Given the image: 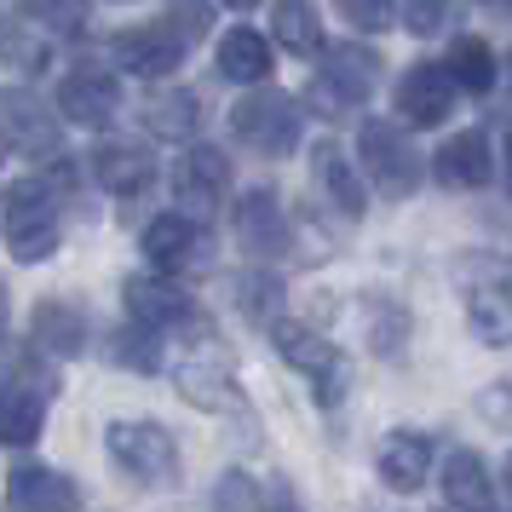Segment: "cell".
Returning a JSON list of instances; mask_svg holds the SVG:
<instances>
[{
  "instance_id": "6da1fadb",
  "label": "cell",
  "mask_w": 512,
  "mask_h": 512,
  "mask_svg": "<svg viewBox=\"0 0 512 512\" xmlns=\"http://www.w3.org/2000/svg\"><path fill=\"white\" fill-rule=\"evenodd\" d=\"M0 225H6V248L12 259H47L58 248V208H52V190L41 179H18L0 202Z\"/></svg>"
},
{
  "instance_id": "83f0119b",
  "label": "cell",
  "mask_w": 512,
  "mask_h": 512,
  "mask_svg": "<svg viewBox=\"0 0 512 512\" xmlns=\"http://www.w3.org/2000/svg\"><path fill=\"white\" fill-rule=\"evenodd\" d=\"M167 24L179 29L185 41H196V35H208V6L202 0H173L167 6Z\"/></svg>"
},
{
  "instance_id": "d4e9b609",
  "label": "cell",
  "mask_w": 512,
  "mask_h": 512,
  "mask_svg": "<svg viewBox=\"0 0 512 512\" xmlns=\"http://www.w3.org/2000/svg\"><path fill=\"white\" fill-rule=\"evenodd\" d=\"M150 133H156V139H185L190 127H196V98L190 93H167V98H156V104H150Z\"/></svg>"
},
{
  "instance_id": "52a82bcc",
  "label": "cell",
  "mask_w": 512,
  "mask_h": 512,
  "mask_svg": "<svg viewBox=\"0 0 512 512\" xmlns=\"http://www.w3.org/2000/svg\"><path fill=\"white\" fill-rule=\"evenodd\" d=\"M116 104H121L116 81L104 70H93V64H81V70H70L58 81V110L70 121H81V127H110Z\"/></svg>"
},
{
  "instance_id": "cb8c5ba5",
  "label": "cell",
  "mask_w": 512,
  "mask_h": 512,
  "mask_svg": "<svg viewBox=\"0 0 512 512\" xmlns=\"http://www.w3.org/2000/svg\"><path fill=\"white\" fill-rule=\"evenodd\" d=\"M110 357H116L121 369H139V374H150L156 363H162V346H156V328H144V323L121 328V334H116V346H110Z\"/></svg>"
},
{
  "instance_id": "f546056e",
  "label": "cell",
  "mask_w": 512,
  "mask_h": 512,
  "mask_svg": "<svg viewBox=\"0 0 512 512\" xmlns=\"http://www.w3.org/2000/svg\"><path fill=\"white\" fill-rule=\"evenodd\" d=\"M271 294H277V282H271V277H254V282H242V305H248L254 317H265V305H271Z\"/></svg>"
},
{
  "instance_id": "d6986e66",
  "label": "cell",
  "mask_w": 512,
  "mask_h": 512,
  "mask_svg": "<svg viewBox=\"0 0 512 512\" xmlns=\"http://www.w3.org/2000/svg\"><path fill=\"white\" fill-rule=\"evenodd\" d=\"M6 121H12V139H18V150H29V156H52L58 150V127L47 121V110L35 104V98H6Z\"/></svg>"
},
{
  "instance_id": "5bb4252c",
  "label": "cell",
  "mask_w": 512,
  "mask_h": 512,
  "mask_svg": "<svg viewBox=\"0 0 512 512\" xmlns=\"http://www.w3.org/2000/svg\"><path fill=\"white\" fill-rule=\"evenodd\" d=\"M225 185H231V167H225V156L219 150H190L185 162H179V202L196 213L219 208V196H225Z\"/></svg>"
},
{
  "instance_id": "2e32d148",
  "label": "cell",
  "mask_w": 512,
  "mask_h": 512,
  "mask_svg": "<svg viewBox=\"0 0 512 512\" xmlns=\"http://www.w3.org/2000/svg\"><path fill=\"white\" fill-rule=\"evenodd\" d=\"M179 392H185V403L213 409V415L242 409V397H236V386H231V369H225L219 357H190L185 369H179Z\"/></svg>"
},
{
  "instance_id": "8fae6325",
  "label": "cell",
  "mask_w": 512,
  "mask_h": 512,
  "mask_svg": "<svg viewBox=\"0 0 512 512\" xmlns=\"http://www.w3.org/2000/svg\"><path fill=\"white\" fill-rule=\"evenodd\" d=\"M426 472H432V438H426V432H392V438L380 443V478H386L397 495L420 489Z\"/></svg>"
},
{
  "instance_id": "8992f818",
  "label": "cell",
  "mask_w": 512,
  "mask_h": 512,
  "mask_svg": "<svg viewBox=\"0 0 512 512\" xmlns=\"http://www.w3.org/2000/svg\"><path fill=\"white\" fill-rule=\"evenodd\" d=\"M6 507L12 512H75L81 507V489L58 466H18L6 478Z\"/></svg>"
},
{
  "instance_id": "ba28073f",
  "label": "cell",
  "mask_w": 512,
  "mask_h": 512,
  "mask_svg": "<svg viewBox=\"0 0 512 512\" xmlns=\"http://www.w3.org/2000/svg\"><path fill=\"white\" fill-rule=\"evenodd\" d=\"M127 311H133V323L144 328H173V323H190L196 311H190V300L173 288V282L162 277H127Z\"/></svg>"
},
{
  "instance_id": "4316f807",
  "label": "cell",
  "mask_w": 512,
  "mask_h": 512,
  "mask_svg": "<svg viewBox=\"0 0 512 512\" xmlns=\"http://www.w3.org/2000/svg\"><path fill=\"white\" fill-rule=\"evenodd\" d=\"M277 41L294 52H311L317 47V18H311V6L305 0H282L277 6Z\"/></svg>"
},
{
  "instance_id": "3957f363",
  "label": "cell",
  "mask_w": 512,
  "mask_h": 512,
  "mask_svg": "<svg viewBox=\"0 0 512 512\" xmlns=\"http://www.w3.org/2000/svg\"><path fill=\"white\" fill-rule=\"evenodd\" d=\"M271 346L282 351V363H294L300 374L317 380V397L323 403H340V392H346V363H340V351L328 346L323 334H311L305 323H271Z\"/></svg>"
},
{
  "instance_id": "4fadbf2b",
  "label": "cell",
  "mask_w": 512,
  "mask_h": 512,
  "mask_svg": "<svg viewBox=\"0 0 512 512\" xmlns=\"http://www.w3.org/2000/svg\"><path fill=\"white\" fill-rule=\"evenodd\" d=\"M93 173H98L104 190L139 196V190H150V179H156V156L139 150V144H104V150L93 156Z\"/></svg>"
},
{
  "instance_id": "836d02e7",
  "label": "cell",
  "mask_w": 512,
  "mask_h": 512,
  "mask_svg": "<svg viewBox=\"0 0 512 512\" xmlns=\"http://www.w3.org/2000/svg\"><path fill=\"white\" fill-rule=\"evenodd\" d=\"M507 484H512V455H507Z\"/></svg>"
},
{
  "instance_id": "1f68e13d",
  "label": "cell",
  "mask_w": 512,
  "mask_h": 512,
  "mask_svg": "<svg viewBox=\"0 0 512 512\" xmlns=\"http://www.w3.org/2000/svg\"><path fill=\"white\" fill-rule=\"evenodd\" d=\"M265 512H300V507H294V501H288V495H282V501H271V507H265Z\"/></svg>"
},
{
  "instance_id": "7402d4cb",
  "label": "cell",
  "mask_w": 512,
  "mask_h": 512,
  "mask_svg": "<svg viewBox=\"0 0 512 512\" xmlns=\"http://www.w3.org/2000/svg\"><path fill=\"white\" fill-rule=\"evenodd\" d=\"M317 179H323V190L351 213V219L363 213V190H357V179H351V167L340 162V150H334V144H323V150H317Z\"/></svg>"
},
{
  "instance_id": "ac0fdd59",
  "label": "cell",
  "mask_w": 512,
  "mask_h": 512,
  "mask_svg": "<svg viewBox=\"0 0 512 512\" xmlns=\"http://www.w3.org/2000/svg\"><path fill=\"white\" fill-rule=\"evenodd\" d=\"M35 340H41L52 357H75V351L87 346V317L64 300L35 305Z\"/></svg>"
},
{
  "instance_id": "9c48e42d",
  "label": "cell",
  "mask_w": 512,
  "mask_h": 512,
  "mask_svg": "<svg viewBox=\"0 0 512 512\" xmlns=\"http://www.w3.org/2000/svg\"><path fill=\"white\" fill-rule=\"evenodd\" d=\"M41 420H47V392L41 386H29V380L0 386V443L29 449V443L41 438Z\"/></svg>"
},
{
  "instance_id": "5b68a950",
  "label": "cell",
  "mask_w": 512,
  "mask_h": 512,
  "mask_svg": "<svg viewBox=\"0 0 512 512\" xmlns=\"http://www.w3.org/2000/svg\"><path fill=\"white\" fill-rule=\"evenodd\" d=\"M236 133L254 144V150H265V156H288L300 121H294V104H288V98L259 93V98H248V104L236 110Z\"/></svg>"
},
{
  "instance_id": "4dcf8cb0",
  "label": "cell",
  "mask_w": 512,
  "mask_h": 512,
  "mask_svg": "<svg viewBox=\"0 0 512 512\" xmlns=\"http://www.w3.org/2000/svg\"><path fill=\"white\" fill-rule=\"evenodd\" d=\"M35 6L47 12L52 24H81V6H87V0H35Z\"/></svg>"
},
{
  "instance_id": "7c38bea8",
  "label": "cell",
  "mask_w": 512,
  "mask_h": 512,
  "mask_svg": "<svg viewBox=\"0 0 512 512\" xmlns=\"http://www.w3.org/2000/svg\"><path fill=\"white\" fill-rule=\"evenodd\" d=\"M363 162H369V173L392 190V196H403V190L415 185V156H409V144L397 139L392 127H380V121L363 127Z\"/></svg>"
},
{
  "instance_id": "ffe728a7",
  "label": "cell",
  "mask_w": 512,
  "mask_h": 512,
  "mask_svg": "<svg viewBox=\"0 0 512 512\" xmlns=\"http://www.w3.org/2000/svg\"><path fill=\"white\" fill-rule=\"evenodd\" d=\"M472 334L484 346H512V288H478L472 294Z\"/></svg>"
},
{
  "instance_id": "d6a6232c",
  "label": "cell",
  "mask_w": 512,
  "mask_h": 512,
  "mask_svg": "<svg viewBox=\"0 0 512 512\" xmlns=\"http://www.w3.org/2000/svg\"><path fill=\"white\" fill-rule=\"evenodd\" d=\"M0 340H6V288H0Z\"/></svg>"
},
{
  "instance_id": "277c9868",
  "label": "cell",
  "mask_w": 512,
  "mask_h": 512,
  "mask_svg": "<svg viewBox=\"0 0 512 512\" xmlns=\"http://www.w3.org/2000/svg\"><path fill=\"white\" fill-rule=\"evenodd\" d=\"M110 52H116L121 70H133V75H167V70H179L190 41L173 24H144V29H121L110 41Z\"/></svg>"
},
{
  "instance_id": "7a4b0ae2",
  "label": "cell",
  "mask_w": 512,
  "mask_h": 512,
  "mask_svg": "<svg viewBox=\"0 0 512 512\" xmlns=\"http://www.w3.org/2000/svg\"><path fill=\"white\" fill-rule=\"evenodd\" d=\"M104 443H110V455H116L121 472H133L139 484H167L179 472V443L156 420H110Z\"/></svg>"
},
{
  "instance_id": "44dd1931",
  "label": "cell",
  "mask_w": 512,
  "mask_h": 512,
  "mask_svg": "<svg viewBox=\"0 0 512 512\" xmlns=\"http://www.w3.org/2000/svg\"><path fill=\"white\" fill-rule=\"evenodd\" d=\"M219 70L231 75V81H259V75L271 70V47L259 41L254 29H236L231 41L219 47Z\"/></svg>"
},
{
  "instance_id": "484cf974",
  "label": "cell",
  "mask_w": 512,
  "mask_h": 512,
  "mask_svg": "<svg viewBox=\"0 0 512 512\" xmlns=\"http://www.w3.org/2000/svg\"><path fill=\"white\" fill-rule=\"evenodd\" d=\"M443 75H432V70H415L409 81H403V110L415 121H438L443 116Z\"/></svg>"
},
{
  "instance_id": "30bf717a",
  "label": "cell",
  "mask_w": 512,
  "mask_h": 512,
  "mask_svg": "<svg viewBox=\"0 0 512 512\" xmlns=\"http://www.w3.org/2000/svg\"><path fill=\"white\" fill-rule=\"evenodd\" d=\"M144 254H150V265H162V271H185V265L202 259V231L190 225L185 213H162L144 231Z\"/></svg>"
},
{
  "instance_id": "f1b7e54d",
  "label": "cell",
  "mask_w": 512,
  "mask_h": 512,
  "mask_svg": "<svg viewBox=\"0 0 512 512\" xmlns=\"http://www.w3.org/2000/svg\"><path fill=\"white\" fill-rule=\"evenodd\" d=\"M340 6H346L351 24H369V29L386 24V0H340Z\"/></svg>"
},
{
  "instance_id": "603a6c76",
  "label": "cell",
  "mask_w": 512,
  "mask_h": 512,
  "mask_svg": "<svg viewBox=\"0 0 512 512\" xmlns=\"http://www.w3.org/2000/svg\"><path fill=\"white\" fill-rule=\"evenodd\" d=\"M438 173L449 179V185H484V173H489L484 144H478V139H455L438 156Z\"/></svg>"
},
{
  "instance_id": "e575fe53",
  "label": "cell",
  "mask_w": 512,
  "mask_h": 512,
  "mask_svg": "<svg viewBox=\"0 0 512 512\" xmlns=\"http://www.w3.org/2000/svg\"><path fill=\"white\" fill-rule=\"evenodd\" d=\"M231 6H254V0H231Z\"/></svg>"
},
{
  "instance_id": "9a60e30c",
  "label": "cell",
  "mask_w": 512,
  "mask_h": 512,
  "mask_svg": "<svg viewBox=\"0 0 512 512\" xmlns=\"http://www.w3.org/2000/svg\"><path fill=\"white\" fill-rule=\"evenodd\" d=\"M443 495L455 512H489L495 507V484H489V466L472 449H455L443 461Z\"/></svg>"
},
{
  "instance_id": "e0dca14e",
  "label": "cell",
  "mask_w": 512,
  "mask_h": 512,
  "mask_svg": "<svg viewBox=\"0 0 512 512\" xmlns=\"http://www.w3.org/2000/svg\"><path fill=\"white\" fill-rule=\"evenodd\" d=\"M236 231H242V242L254 248V254H282V208L271 190H248L242 202H236Z\"/></svg>"
}]
</instances>
